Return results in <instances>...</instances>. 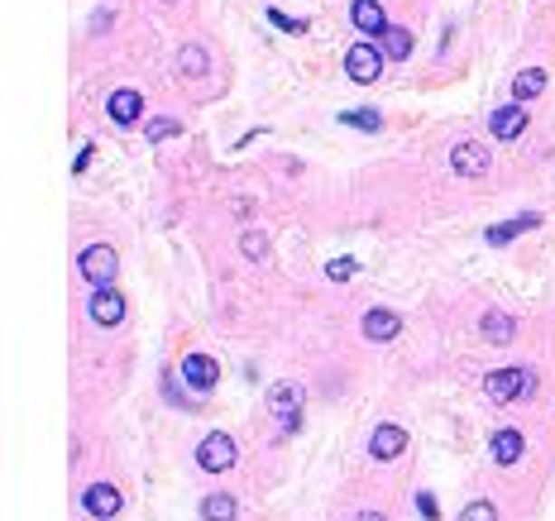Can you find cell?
<instances>
[{
    "mask_svg": "<svg viewBox=\"0 0 555 521\" xmlns=\"http://www.w3.org/2000/svg\"><path fill=\"white\" fill-rule=\"evenodd\" d=\"M77 268H81V278H87L91 288H110L115 273H120V254H115L110 244H91V249H81Z\"/></svg>",
    "mask_w": 555,
    "mask_h": 521,
    "instance_id": "cell-2",
    "label": "cell"
},
{
    "mask_svg": "<svg viewBox=\"0 0 555 521\" xmlns=\"http://www.w3.org/2000/svg\"><path fill=\"white\" fill-rule=\"evenodd\" d=\"M383 53H388V58H407L412 53V33L388 24V29H383Z\"/></svg>",
    "mask_w": 555,
    "mask_h": 521,
    "instance_id": "cell-21",
    "label": "cell"
},
{
    "mask_svg": "<svg viewBox=\"0 0 555 521\" xmlns=\"http://www.w3.org/2000/svg\"><path fill=\"white\" fill-rule=\"evenodd\" d=\"M345 72H349V81L368 87V81H378V72H383V53H378L374 43H355L345 53Z\"/></svg>",
    "mask_w": 555,
    "mask_h": 521,
    "instance_id": "cell-5",
    "label": "cell"
},
{
    "mask_svg": "<svg viewBox=\"0 0 555 521\" xmlns=\"http://www.w3.org/2000/svg\"><path fill=\"white\" fill-rule=\"evenodd\" d=\"M349 20H355L359 33H383L388 29V14H383L378 0H355V5H349Z\"/></svg>",
    "mask_w": 555,
    "mask_h": 521,
    "instance_id": "cell-15",
    "label": "cell"
},
{
    "mask_svg": "<svg viewBox=\"0 0 555 521\" xmlns=\"http://www.w3.org/2000/svg\"><path fill=\"white\" fill-rule=\"evenodd\" d=\"M460 521H498V507H493V502H469V507L460 512Z\"/></svg>",
    "mask_w": 555,
    "mask_h": 521,
    "instance_id": "cell-24",
    "label": "cell"
},
{
    "mask_svg": "<svg viewBox=\"0 0 555 521\" xmlns=\"http://www.w3.org/2000/svg\"><path fill=\"white\" fill-rule=\"evenodd\" d=\"M182 378H187L192 393H211L215 383H221V364H215L211 355H187L182 359Z\"/></svg>",
    "mask_w": 555,
    "mask_h": 521,
    "instance_id": "cell-6",
    "label": "cell"
},
{
    "mask_svg": "<svg viewBox=\"0 0 555 521\" xmlns=\"http://www.w3.org/2000/svg\"><path fill=\"white\" fill-rule=\"evenodd\" d=\"M522 450H527V440H522V431H498L493 435V459L498 464H517V459H522Z\"/></svg>",
    "mask_w": 555,
    "mask_h": 521,
    "instance_id": "cell-16",
    "label": "cell"
},
{
    "mask_svg": "<svg viewBox=\"0 0 555 521\" xmlns=\"http://www.w3.org/2000/svg\"><path fill=\"white\" fill-rule=\"evenodd\" d=\"M416 512H422L426 521H435V512H441V507H435V497H431V493H416Z\"/></svg>",
    "mask_w": 555,
    "mask_h": 521,
    "instance_id": "cell-28",
    "label": "cell"
},
{
    "mask_svg": "<svg viewBox=\"0 0 555 521\" xmlns=\"http://www.w3.org/2000/svg\"><path fill=\"white\" fill-rule=\"evenodd\" d=\"M397 330H402V316L397 311H383V307H374L364 316V340H374V345H388V340H397Z\"/></svg>",
    "mask_w": 555,
    "mask_h": 521,
    "instance_id": "cell-9",
    "label": "cell"
},
{
    "mask_svg": "<svg viewBox=\"0 0 555 521\" xmlns=\"http://www.w3.org/2000/svg\"><path fill=\"white\" fill-rule=\"evenodd\" d=\"M355 521H388V516H383V512H359Z\"/></svg>",
    "mask_w": 555,
    "mask_h": 521,
    "instance_id": "cell-29",
    "label": "cell"
},
{
    "mask_svg": "<svg viewBox=\"0 0 555 521\" xmlns=\"http://www.w3.org/2000/svg\"><path fill=\"white\" fill-rule=\"evenodd\" d=\"M106 115H110L115 125H134V120L144 115V96H139V91H129V87H120V91H115V96L106 100Z\"/></svg>",
    "mask_w": 555,
    "mask_h": 521,
    "instance_id": "cell-11",
    "label": "cell"
},
{
    "mask_svg": "<svg viewBox=\"0 0 555 521\" xmlns=\"http://www.w3.org/2000/svg\"><path fill=\"white\" fill-rule=\"evenodd\" d=\"M489 129H493V139H517V134L527 129V106H502L489 115Z\"/></svg>",
    "mask_w": 555,
    "mask_h": 521,
    "instance_id": "cell-14",
    "label": "cell"
},
{
    "mask_svg": "<svg viewBox=\"0 0 555 521\" xmlns=\"http://www.w3.org/2000/svg\"><path fill=\"white\" fill-rule=\"evenodd\" d=\"M177 72L182 77H206V48H196V43H187L177 53Z\"/></svg>",
    "mask_w": 555,
    "mask_h": 521,
    "instance_id": "cell-20",
    "label": "cell"
},
{
    "mask_svg": "<svg viewBox=\"0 0 555 521\" xmlns=\"http://www.w3.org/2000/svg\"><path fill=\"white\" fill-rule=\"evenodd\" d=\"M541 225V215L536 211H522V215H512V221H502V225H489L483 230V240H489L493 249H502V244H512L517 234H527V230H536Z\"/></svg>",
    "mask_w": 555,
    "mask_h": 521,
    "instance_id": "cell-8",
    "label": "cell"
},
{
    "mask_svg": "<svg viewBox=\"0 0 555 521\" xmlns=\"http://www.w3.org/2000/svg\"><path fill=\"white\" fill-rule=\"evenodd\" d=\"M167 5H173V0H167Z\"/></svg>",
    "mask_w": 555,
    "mask_h": 521,
    "instance_id": "cell-30",
    "label": "cell"
},
{
    "mask_svg": "<svg viewBox=\"0 0 555 521\" xmlns=\"http://www.w3.org/2000/svg\"><path fill=\"white\" fill-rule=\"evenodd\" d=\"M240 249H244V259H254V263H259V259H263V249H268V240H263L259 230H249L244 240H240Z\"/></svg>",
    "mask_w": 555,
    "mask_h": 521,
    "instance_id": "cell-25",
    "label": "cell"
},
{
    "mask_svg": "<svg viewBox=\"0 0 555 521\" xmlns=\"http://www.w3.org/2000/svg\"><path fill=\"white\" fill-rule=\"evenodd\" d=\"M91 321H96V326H120V321H125V297L110 292V288H100V292L91 297Z\"/></svg>",
    "mask_w": 555,
    "mask_h": 521,
    "instance_id": "cell-13",
    "label": "cell"
},
{
    "mask_svg": "<svg viewBox=\"0 0 555 521\" xmlns=\"http://www.w3.org/2000/svg\"><path fill=\"white\" fill-rule=\"evenodd\" d=\"M196 464L206 469V474H225V469L234 464V440L225 431H211L206 440L196 445Z\"/></svg>",
    "mask_w": 555,
    "mask_h": 521,
    "instance_id": "cell-4",
    "label": "cell"
},
{
    "mask_svg": "<svg viewBox=\"0 0 555 521\" xmlns=\"http://www.w3.org/2000/svg\"><path fill=\"white\" fill-rule=\"evenodd\" d=\"M450 167H455L460 177H483L489 173V148L483 144H455L450 148Z\"/></svg>",
    "mask_w": 555,
    "mask_h": 521,
    "instance_id": "cell-7",
    "label": "cell"
},
{
    "mask_svg": "<svg viewBox=\"0 0 555 521\" xmlns=\"http://www.w3.org/2000/svg\"><path fill=\"white\" fill-rule=\"evenodd\" d=\"M479 326H483V340H493V345H508L512 335H517V321H512L508 311H489Z\"/></svg>",
    "mask_w": 555,
    "mask_h": 521,
    "instance_id": "cell-18",
    "label": "cell"
},
{
    "mask_svg": "<svg viewBox=\"0 0 555 521\" xmlns=\"http://www.w3.org/2000/svg\"><path fill=\"white\" fill-rule=\"evenodd\" d=\"M268 24H278L282 33H307V20H292V14H282L278 5H268Z\"/></svg>",
    "mask_w": 555,
    "mask_h": 521,
    "instance_id": "cell-23",
    "label": "cell"
},
{
    "mask_svg": "<svg viewBox=\"0 0 555 521\" xmlns=\"http://www.w3.org/2000/svg\"><path fill=\"white\" fill-rule=\"evenodd\" d=\"M81 507H87L91 516H115L125 507V497H120V488H110V483H91L87 497H81Z\"/></svg>",
    "mask_w": 555,
    "mask_h": 521,
    "instance_id": "cell-12",
    "label": "cell"
},
{
    "mask_svg": "<svg viewBox=\"0 0 555 521\" xmlns=\"http://www.w3.org/2000/svg\"><path fill=\"white\" fill-rule=\"evenodd\" d=\"M177 129H182L177 120H148V125H144V134H148V139H154V144H158V139H173Z\"/></svg>",
    "mask_w": 555,
    "mask_h": 521,
    "instance_id": "cell-26",
    "label": "cell"
},
{
    "mask_svg": "<svg viewBox=\"0 0 555 521\" xmlns=\"http://www.w3.org/2000/svg\"><path fill=\"white\" fill-rule=\"evenodd\" d=\"M234 512H240V502H234L230 493H211L206 502H201V521H234Z\"/></svg>",
    "mask_w": 555,
    "mask_h": 521,
    "instance_id": "cell-19",
    "label": "cell"
},
{
    "mask_svg": "<svg viewBox=\"0 0 555 521\" xmlns=\"http://www.w3.org/2000/svg\"><path fill=\"white\" fill-rule=\"evenodd\" d=\"M340 125L364 129V134H378V129H383V115H378V110H340Z\"/></svg>",
    "mask_w": 555,
    "mask_h": 521,
    "instance_id": "cell-22",
    "label": "cell"
},
{
    "mask_svg": "<svg viewBox=\"0 0 555 521\" xmlns=\"http://www.w3.org/2000/svg\"><path fill=\"white\" fill-rule=\"evenodd\" d=\"M326 273H330L335 282H349V278L359 273V263H355V259H335V263H326Z\"/></svg>",
    "mask_w": 555,
    "mask_h": 521,
    "instance_id": "cell-27",
    "label": "cell"
},
{
    "mask_svg": "<svg viewBox=\"0 0 555 521\" xmlns=\"http://www.w3.org/2000/svg\"><path fill=\"white\" fill-rule=\"evenodd\" d=\"M536 388V378H531V368H498V374L483 378V393H489L498 407H508V402L517 397H527Z\"/></svg>",
    "mask_w": 555,
    "mask_h": 521,
    "instance_id": "cell-1",
    "label": "cell"
},
{
    "mask_svg": "<svg viewBox=\"0 0 555 521\" xmlns=\"http://www.w3.org/2000/svg\"><path fill=\"white\" fill-rule=\"evenodd\" d=\"M402 450H407V431L402 426H378L374 435H368V455L374 459H397Z\"/></svg>",
    "mask_w": 555,
    "mask_h": 521,
    "instance_id": "cell-10",
    "label": "cell"
},
{
    "mask_svg": "<svg viewBox=\"0 0 555 521\" xmlns=\"http://www.w3.org/2000/svg\"><path fill=\"white\" fill-rule=\"evenodd\" d=\"M268 402H273V416H278L282 435L301 431V388H297V383H278V388L268 393Z\"/></svg>",
    "mask_w": 555,
    "mask_h": 521,
    "instance_id": "cell-3",
    "label": "cell"
},
{
    "mask_svg": "<svg viewBox=\"0 0 555 521\" xmlns=\"http://www.w3.org/2000/svg\"><path fill=\"white\" fill-rule=\"evenodd\" d=\"M546 91V72L541 67H527V72H517L512 77V96H517V106H522V100H536Z\"/></svg>",
    "mask_w": 555,
    "mask_h": 521,
    "instance_id": "cell-17",
    "label": "cell"
}]
</instances>
